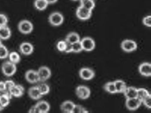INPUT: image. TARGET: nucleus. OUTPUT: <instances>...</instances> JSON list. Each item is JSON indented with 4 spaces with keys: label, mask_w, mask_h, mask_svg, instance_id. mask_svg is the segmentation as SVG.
I'll list each match as a JSON object with an SVG mask.
<instances>
[{
    "label": "nucleus",
    "mask_w": 151,
    "mask_h": 113,
    "mask_svg": "<svg viewBox=\"0 0 151 113\" xmlns=\"http://www.w3.org/2000/svg\"><path fill=\"white\" fill-rule=\"evenodd\" d=\"M92 11L88 9L79 5L76 11V15L78 18L81 20H87L91 17Z\"/></svg>",
    "instance_id": "obj_5"
},
{
    "label": "nucleus",
    "mask_w": 151,
    "mask_h": 113,
    "mask_svg": "<svg viewBox=\"0 0 151 113\" xmlns=\"http://www.w3.org/2000/svg\"><path fill=\"white\" fill-rule=\"evenodd\" d=\"M8 18L6 15L3 13H0V27L8 25Z\"/></svg>",
    "instance_id": "obj_31"
},
{
    "label": "nucleus",
    "mask_w": 151,
    "mask_h": 113,
    "mask_svg": "<svg viewBox=\"0 0 151 113\" xmlns=\"http://www.w3.org/2000/svg\"><path fill=\"white\" fill-rule=\"evenodd\" d=\"M79 76L82 79L89 80L92 79L95 76L93 70L89 68H82L79 71Z\"/></svg>",
    "instance_id": "obj_12"
},
{
    "label": "nucleus",
    "mask_w": 151,
    "mask_h": 113,
    "mask_svg": "<svg viewBox=\"0 0 151 113\" xmlns=\"http://www.w3.org/2000/svg\"><path fill=\"white\" fill-rule=\"evenodd\" d=\"M6 91L5 81H0V92H4Z\"/></svg>",
    "instance_id": "obj_39"
},
{
    "label": "nucleus",
    "mask_w": 151,
    "mask_h": 113,
    "mask_svg": "<svg viewBox=\"0 0 151 113\" xmlns=\"http://www.w3.org/2000/svg\"><path fill=\"white\" fill-rule=\"evenodd\" d=\"M28 94L29 97L34 100H38L43 97L37 85L30 87L28 90Z\"/></svg>",
    "instance_id": "obj_14"
},
{
    "label": "nucleus",
    "mask_w": 151,
    "mask_h": 113,
    "mask_svg": "<svg viewBox=\"0 0 151 113\" xmlns=\"http://www.w3.org/2000/svg\"><path fill=\"white\" fill-rule=\"evenodd\" d=\"M80 41L83 46V50L85 51L90 52L92 51L95 48V41L91 37H84L80 40Z\"/></svg>",
    "instance_id": "obj_7"
},
{
    "label": "nucleus",
    "mask_w": 151,
    "mask_h": 113,
    "mask_svg": "<svg viewBox=\"0 0 151 113\" xmlns=\"http://www.w3.org/2000/svg\"><path fill=\"white\" fill-rule=\"evenodd\" d=\"M19 49L21 53L24 55L29 56L31 55L34 52V47L30 42L25 41L21 43Z\"/></svg>",
    "instance_id": "obj_11"
},
{
    "label": "nucleus",
    "mask_w": 151,
    "mask_h": 113,
    "mask_svg": "<svg viewBox=\"0 0 151 113\" xmlns=\"http://www.w3.org/2000/svg\"><path fill=\"white\" fill-rule=\"evenodd\" d=\"M88 111L86 110L85 108L83 106L79 105H76L75 104V107L73 109V113H87Z\"/></svg>",
    "instance_id": "obj_32"
},
{
    "label": "nucleus",
    "mask_w": 151,
    "mask_h": 113,
    "mask_svg": "<svg viewBox=\"0 0 151 113\" xmlns=\"http://www.w3.org/2000/svg\"><path fill=\"white\" fill-rule=\"evenodd\" d=\"M75 104L71 101L63 102L60 106L61 111L65 113H72L75 107Z\"/></svg>",
    "instance_id": "obj_17"
},
{
    "label": "nucleus",
    "mask_w": 151,
    "mask_h": 113,
    "mask_svg": "<svg viewBox=\"0 0 151 113\" xmlns=\"http://www.w3.org/2000/svg\"><path fill=\"white\" fill-rule=\"evenodd\" d=\"M25 79L30 84H35L40 82L37 72L34 69H29L26 72Z\"/></svg>",
    "instance_id": "obj_9"
},
{
    "label": "nucleus",
    "mask_w": 151,
    "mask_h": 113,
    "mask_svg": "<svg viewBox=\"0 0 151 113\" xmlns=\"http://www.w3.org/2000/svg\"><path fill=\"white\" fill-rule=\"evenodd\" d=\"M8 58L9 61L16 64L19 63L21 61V56L16 51L9 52Z\"/></svg>",
    "instance_id": "obj_24"
},
{
    "label": "nucleus",
    "mask_w": 151,
    "mask_h": 113,
    "mask_svg": "<svg viewBox=\"0 0 151 113\" xmlns=\"http://www.w3.org/2000/svg\"><path fill=\"white\" fill-rule=\"evenodd\" d=\"M12 35L11 29L8 25L0 27V39L1 40H7Z\"/></svg>",
    "instance_id": "obj_18"
},
{
    "label": "nucleus",
    "mask_w": 151,
    "mask_h": 113,
    "mask_svg": "<svg viewBox=\"0 0 151 113\" xmlns=\"http://www.w3.org/2000/svg\"><path fill=\"white\" fill-rule=\"evenodd\" d=\"M5 83L6 85V91H9L10 88H12L16 84L11 79L6 80L5 81Z\"/></svg>",
    "instance_id": "obj_36"
},
{
    "label": "nucleus",
    "mask_w": 151,
    "mask_h": 113,
    "mask_svg": "<svg viewBox=\"0 0 151 113\" xmlns=\"http://www.w3.org/2000/svg\"><path fill=\"white\" fill-rule=\"evenodd\" d=\"M142 101L138 98L126 99L125 102L126 107L128 109L131 111L137 110L141 106Z\"/></svg>",
    "instance_id": "obj_10"
},
{
    "label": "nucleus",
    "mask_w": 151,
    "mask_h": 113,
    "mask_svg": "<svg viewBox=\"0 0 151 113\" xmlns=\"http://www.w3.org/2000/svg\"><path fill=\"white\" fill-rule=\"evenodd\" d=\"M3 94L0 95V103L4 108L6 107L10 104V100L12 96L9 91H5Z\"/></svg>",
    "instance_id": "obj_19"
},
{
    "label": "nucleus",
    "mask_w": 151,
    "mask_h": 113,
    "mask_svg": "<svg viewBox=\"0 0 151 113\" xmlns=\"http://www.w3.org/2000/svg\"><path fill=\"white\" fill-rule=\"evenodd\" d=\"M66 42H67V44H66V48L64 52L66 53H71L72 52V44L68 43L67 41Z\"/></svg>",
    "instance_id": "obj_37"
},
{
    "label": "nucleus",
    "mask_w": 151,
    "mask_h": 113,
    "mask_svg": "<svg viewBox=\"0 0 151 113\" xmlns=\"http://www.w3.org/2000/svg\"><path fill=\"white\" fill-rule=\"evenodd\" d=\"M104 89L106 92L110 94L116 93L114 82H109L105 84Z\"/></svg>",
    "instance_id": "obj_28"
},
{
    "label": "nucleus",
    "mask_w": 151,
    "mask_h": 113,
    "mask_svg": "<svg viewBox=\"0 0 151 113\" xmlns=\"http://www.w3.org/2000/svg\"><path fill=\"white\" fill-rule=\"evenodd\" d=\"M121 47L123 51L130 53L137 49V45L136 41L132 40L125 39L121 43Z\"/></svg>",
    "instance_id": "obj_6"
},
{
    "label": "nucleus",
    "mask_w": 151,
    "mask_h": 113,
    "mask_svg": "<svg viewBox=\"0 0 151 113\" xmlns=\"http://www.w3.org/2000/svg\"><path fill=\"white\" fill-rule=\"evenodd\" d=\"M143 24L147 27H151V16H147L144 17L142 20Z\"/></svg>",
    "instance_id": "obj_35"
},
{
    "label": "nucleus",
    "mask_w": 151,
    "mask_h": 113,
    "mask_svg": "<svg viewBox=\"0 0 151 113\" xmlns=\"http://www.w3.org/2000/svg\"><path fill=\"white\" fill-rule=\"evenodd\" d=\"M2 73L7 77H11L16 73L17 71V64L8 61H6L2 63L1 66Z\"/></svg>",
    "instance_id": "obj_1"
},
{
    "label": "nucleus",
    "mask_w": 151,
    "mask_h": 113,
    "mask_svg": "<svg viewBox=\"0 0 151 113\" xmlns=\"http://www.w3.org/2000/svg\"><path fill=\"white\" fill-rule=\"evenodd\" d=\"M80 41V38L79 34L75 32H72L69 33L65 39V41L71 44H74Z\"/></svg>",
    "instance_id": "obj_22"
},
{
    "label": "nucleus",
    "mask_w": 151,
    "mask_h": 113,
    "mask_svg": "<svg viewBox=\"0 0 151 113\" xmlns=\"http://www.w3.org/2000/svg\"><path fill=\"white\" fill-rule=\"evenodd\" d=\"M150 94L148 91L144 88H137V98L142 101L147 96Z\"/></svg>",
    "instance_id": "obj_27"
},
{
    "label": "nucleus",
    "mask_w": 151,
    "mask_h": 113,
    "mask_svg": "<svg viewBox=\"0 0 151 113\" xmlns=\"http://www.w3.org/2000/svg\"><path fill=\"white\" fill-rule=\"evenodd\" d=\"M83 50V46L80 41L72 44V52L76 53H79Z\"/></svg>",
    "instance_id": "obj_30"
},
{
    "label": "nucleus",
    "mask_w": 151,
    "mask_h": 113,
    "mask_svg": "<svg viewBox=\"0 0 151 113\" xmlns=\"http://www.w3.org/2000/svg\"><path fill=\"white\" fill-rule=\"evenodd\" d=\"M80 5L93 11L95 7V3L94 0H79Z\"/></svg>",
    "instance_id": "obj_25"
},
{
    "label": "nucleus",
    "mask_w": 151,
    "mask_h": 113,
    "mask_svg": "<svg viewBox=\"0 0 151 113\" xmlns=\"http://www.w3.org/2000/svg\"><path fill=\"white\" fill-rule=\"evenodd\" d=\"M67 42L65 41H60L57 43L56 47L57 49L60 52H64L65 48H66Z\"/></svg>",
    "instance_id": "obj_33"
},
{
    "label": "nucleus",
    "mask_w": 151,
    "mask_h": 113,
    "mask_svg": "<svg viewBox=\"0 0 151 113\" xmlns=\"http://www.w3.org/2000/svg\"><path fill=\"white\" fill-rule=\"evenodd\" d=\"M18 29L20 32L22 34H29L33 31L34 26L30 20L23 19L18 23Z\"/></svg>",
    "instance_id": "obj_2"
},
{
    "label": "nucleus",
    "mask_w": 151,
    "mask_h": 113,
    "mask_svg": "<svg viewBox=\"0 0 151 113\" xmlns=\"http://www.w3.org/2000/svg\"><path fill=\"white\" fill-rule=\"evenodd\" d=\"M116 93H123L127 88L126 83L122 80L118 79L114 81Z\"/></svg>",
    "instance_id": "obj_21"
},
{
    "label": "nucleus",
    "mask_w": 151,
    "mask_h": 113,
    "mask_svg": "<svg viewBox=\"0 0 151 113\" xmlns=\"http://www.w3.org/2000/svg\"><path fill=\"white\" fill-rule=\"evenodd\" d=\"M72 1H79V0H71Z\"/></svg>",
    "instance_id": "obj_43"
},
{
    "label": "nucleus",
    "mask_w": 151,
    "mask_h": 113,
    "mask_svg": "<svg viewBox=\"0 0 151 113\" xmlns=\"http://www.w3.org/2000/svg\"><path fill=\"white\" fill-rule=\"evenodd\" d=\"M4 109H5L4 107L2 106V104H1V103H0V111H2V110H3Z\"/></svg>",
    "instance_id": "obj_41"
},
{
    "label": "nucleus",
    "mask_w": 151,
    "mask_h": 113,
    "mask_svg": "<svg viewBox=\"0 0 151 113\" xmlns=\"http://www.w3.org/2000/svg\"><path fill=\"white\" fill-rule=\"evenodd\" d=\"M139 72L144 77H150L151 75V64L148 62L142 63L139 67Z\"/></svg>",
    "instance_id": "obj_15"
},
{
    "label": "nucleus",
    "mask_w": 151,
    "mask_h": 113,
    "mask_svg": "<svg viewBox=\"0 0 151 113\" xmlns=\"http://www.w3.org/2000/svg\"><path fill=\"white\" fill-rule=\"evenodd\" d=\"M64 20L63 15L59 11L52 12L48 17V22L53 26H58L61 25Z\"/></svg>",
    "instance_id": "obj_3"
},
{
    "label": "nucleus",
    "mask_w": 151,
    "mask_h": 113,
    "mask_svg": "<svg viewBox=\"0 0 151 113\" xmlns=\"http://www.w3.org/2000/svg\"><path fill=\"white\" fill-rule=\"evenodd\" d=\"M29 112L30 113H39L38 109L37 108L36 105L32 106V107L29 109Z\"/></svg>",
    "instance_id": "obj_38"
},
{
    "label": "nucleus",
    "mask_w": 151,
    "mask_h": 113,
    "mask_svg": "<svg viewBox=\"0 0 151 113\" xmlns=\"http://www.w3.org/2000/svg\"><path fill=\"white\" fill-rule=\"evenodd\" d=\"M91 90L90 88L84 85H80L76 89V94L79 99H86L91 95Z\"/></svg>",
    "instance_id": "obj_8"
},
{
    "label": "nucleus",
    "mask_w": 151,
    "mask_h": 113,
    "mask_svg": "<svg viewBox=\"0 0 151 113\" xmlns=\"http://www.w3.org/2000/svg\"><path fill=\"white\" fill-rule=\"evenodd\" d=\"M40 84L38 85L37 87L43 96L46 95L49 93L50 91L49 86L45 82H40Z\"/></svg>",
    "instance_id": "obj_26"
},
{
    "label": "nucleus",
    "mask_w": 151,
    "mask_h": 113,
    "mask_svg": "<svg viewBox=\"0 0 151 113\" xmlns=\"http://www.w3.org/2000/svg\"><path fill=\"white\" fill-rule=\"evenodd\" d=\"M40 82H45L48 80L52 76V71L49 67L47 66H41L37 70Z\"/></svg>",
    "instance_id": "obj_4"
},
{
    "label": "nucleus",
    "mask_w": 151,
    "mask_h": 113,
    "mask_svg": "<svg viewBox=\"0 0 151 113\" xmlns=\"http://www.w3.org/2000/svg\"><path fill=\"white\" fill-rule=\"evenodd\" d=\"M35 105L37 106L39 113H47L50 111V104L46 101H39Z\"/></svg>",
    "instance_id": "obj_16"
},
{
    "label": "nucleus",
    "mask_w": 151,
    "mask_h": 113,
    "mask_svg": "<svg viewBox=\"0 0 151 113\" xmlns=\"http://www.w3.org/2000/svg\"><path fill=\"white\" fill-rule=\"evenodd\" d=\"M49 5L46 0H35L34 6L35 9L40 11L45 10Z\"/></svg>",
    "instance_id": "obj_23"
},
{
    "label": "nucleus",
    "mask_w": 151,
    "mask_h": 113,
    "mask_svg": "<svg viewBox=\"0 0 151 113\" xmlns=\"http://www.w3.org/2000/svg\"><path fill=\"white\" fill-rule=\"evenodd\" d=\"M142 103H143L145 106L148 109H150L151 107V95L149 94L142 101Z\"/></svg>",
    "instance_id": "obj_34"
},
{
    "label": "nucleus",
    "mask_w": 151,
    "mask_h": 113,
    "mask_svg": "<svg viewBox=\"0 0 151 113\" xmlns=\"http://www.w3.org/2000/svg\"><path fill=\"white\" fill-rule=\"evenodd\" d=\"M9 92L11 94L12 97L16 98H20L24 94L25 89L22 85L15 84L9 90Z\"/></svg>",
    "instance_id": "obj_13"
},
{
    "label": "nucleus",
    "mask_w": 151,
    "mask_h": 113,
    "mask_svg": "<svg viewBox=\"0 0 151 113\" xmlns=\"http://www.w3.org/2000/svg\"><path fill=\"white\" fill-rule=\"evenodd\" d=\"M9 52L6 46L2 45L0 46V59H5L8 58Z\"/></svg>",
    "instance_id": "obj_29"
},
{
    "label": "nucleus",
    "mask_w": 151,
    "mask_h": 113,
    "mask_svg": "<svg viewBox=\"0 0 151 113\" xmlns=\"http://www.w3.org/2000/svg\"><path fill=\"white\" fill-rule=\"evenodd\" d=\"M2 45H3V43H2V40H1V39H0V46H2Z\"/></svg>",
    "instance_id": "obj_42"
},
{
    "label": "nucleus",
    "mask_w": 151,
    "mask_h": 113,
    "mask_svg": "<svg viewBox=\"0 0 151 113\" xmlns=\"http://www.w3.org/2000/svg\"><path fill=\"white\" fill-rule=\"evenodd\" d=\"M137 88L134 87H127L123 93L126 99L137 98Z\"/></svg>",
    "instance_id": "obj_20"
},
{
    "label": "nucleus",
    "mask_w": 151,
    "mask_h": 113,
    "mask_svg": "<svg viewBox=\"0 0 151 113\" xmlns=\"http://www.w3.org/2000/svg\"><path fill=\"white\" fill-rule=\"evenodd\" d=\"M48 4H54L56 3L58 0H46Z\"/></svg>",
    "instance_id": "obj_40"
}]
</instances>
